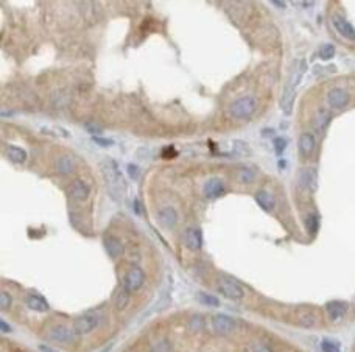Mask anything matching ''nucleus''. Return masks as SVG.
I'll return each instance as SVG.
<instances>
[{
	"instance_id": "obj_1",
	"label": "nucleus",
	"mask_w": 355,
	"mask_h": 352,
	"mask_svg": "<svg viewBox=\"0 0 355 352\" xmlns=\"http://www.w3.org/2000/svg\"><path fill=\"white\" fill-rule=\"evenodd\" d=\"M100 170L105 178V183L108 186V190L111 197L116 201H123L125 195H126V183L123 180V176L119 170V165L116 164V161L112 159H103L100 162Z\"/></svg>"
},
{
	"instance_id": "obj_2",
	"label": "nucleus",
	"mask_w": 355,
	"mask_h": 352,
	"mask_svg": "<svg viewBox=\"0 0 355 352\" xmlns=\"http://www.w3.org/2000/svg\"><path fill=\"white\" fill-rule=\"evenodd\" d=\"M305 72V61H299L298 66L295 69V72L290 76V81L284 91V95H282V100H281V106H282V111L285 114H290L292 113V108H293V100H295V92H296V87L301 81V78Z\"/></svg>"
},
{
	"instance_id": "obj_3",
	"label": "nucleus",
	"mask_w": 355,
	"mask_h": 352,
	"mask_svg": "<svg viewBox=\"0 0 355 352\" xmlns=\"http://www.w3.org/2000/svg\"><path fill=\"white\" fill-rule=\"evenodd\" d=\"M255 108H257L255 99L251 97V95H246V97H241L231 105L229 113L234 119H248L254 114Z\"/></svg>"
},
{
	"instance_id": "obj_4",
	"label": "nucleus",
	"mask_w": 355,
	"mask_h": 352,
	"mask_svg": "<svg viewBox=\"0 0 355 352\" xmlns=\"http://www.w3.org/2000/svg\"><path fill=\"white\" fill-rule=\"evenodd\" d=\"M100 323V318L97 313L94 312H87L81 316L75 318L73 321V329L78 335H86V333H91L94 329H97Z\"/></svg>"
},
{
	"instance_id": "obj_5",
	"label": "nucleus",
	"mask_w": 355,
	"mask_h": 352,
	"mask_svg": "<svg viewBox=\"0 0 355 352\" xmlns=\"http://www.w3.org/2000/svg\"><path fill=\"white\" fill-rule=\"evenodd\" d=\"M76 335L78 333L75 332L73 326L69 327L64 324H56L48 330V340L55 341V343H70L75 340Z\"/></svg>"
},
{
	"instance_id": "obj_6",
	"label": "nucleus",
	"mask_w": 355,
	"mask_h": 352,
	"mask_svg": "<svg viewBox=\"0 0 355 352\" xmlns=\"http://www.w3.org/2000/svg\"><path fill=\"white\" fill-rule=\"evenodd\" d=\"M145 282V273L140 267H133L128 273L125 275L123 279V287L128 292H137Z\"/></svg>"
},
{
	"instance_id": "obj_7",
	"label": "nucleus",
	"mask_w": 355,
	"mask_h": 352,
	"mask_svg": "<svg viewBox=\"0 0 355 352\" xmlns=\"http://www.w3.org/2000/svg\"><path fill=\"white\" fill-rule=\"evenodd\" d=\"M218 287H220V292L229 299H241L245 296L243 289H241L235 281H232L229 278H221L218 282Z\"/></svg>"
},
{
	"instance_id": "obj_8",
	"label": "nucleus",
	"mask_w": 355,
	"mask_h": 352,
	"mask_svg": "<svg viewBox=\"0 0 355 352\" xmlns=\"http://www.w3.org/2000/svg\"><path fill=\"white\" fill-rule=\"evenodd\" d=\"M212 329L218 335H228L235 329V321L228 315L218 313L212 316Z\"/></svg>"
},
{
	"instance_id": "obj_9",
	"label": "nucleus",
	"mask_w": 355,
	"mask_h": 352,
	"mask_svg": "<svg viewBox=\"0 0 355 352\" xmlns=\"http://www.w3.org/2000/svg\"><path fill=\"white\" fill-rule=\"evenodd\" d=\"M327 103L332 109H343L349 103V94L341 87H333L327 94Z\"/></svg>"
},
{
	"instance_id": "obj_10",
	"label": "nucleus",
	"mask_w": 355,
	"mask_h": 352,
	"mask_svg": "<svg viewBox=\"0 0 355 352\" xmlns=\"http://www.w3.org/2000/svg\"><path fill=\"white\" fill-rule=\"evenodd\" d=\"M332 22H333L335 30H336L338 33H340L343 38H346V39H349V41H355V28H353L346 19H343L341 16H333Z\"/></svg>"
},
{
	"instance_id": "obj_11",
	"label": "nucleus",
	"mask_w": 355,
	"mask_h": 352,
	"mask_svg": "<svg viewBox=\"0 0 355 352\" xmlns=\"http://www.w3.org/2000/svg\"><path fill=\"white\" fill-rule=\"evenodd\" d=\"M316 171L313 168H304L299 171V176H298V181H299V186L305 190H310L313 192L316 189Z\"/></svg>"
},
{
	"instance_id": "obj_12",
	"label": "nucleus",
	"mask_w": 355,
	"mask_h": 352,
	"mask_svg": "<svg viewBox=\"0 0 355 352\" xmlns=\"http://www.w3.org/2000/svg\"><path fill=\"white\" fill-rule=\"evenodd\" d=\"M203 245V235L198 228H189L186 231V246L190 251H200Z\"/></svg>"
},
{
	"instance_id": "obj_13",
	"label": "nucleus",
	"mask_w": 355,
	"mask_h": 352,
	"mask_svg": "<svg viewBox=\"0 0 355 352\" xmlns=\"http://www.w3.org/2000/svg\"><path fill=\"white\" fill-rule=\"evenodd\" d=\"M105 248H106V252L111 255L112 259L120 257V255L123 254V251H125L123 243L114 235H106L105 237Z\"/></svg>"
},
{
	"instance_id": "obj_14",
	"label": "nucleus",
	"mask_w": 355,
	"mask_h": 352,
	"mask_svg": "<svg viewBox=\"0 0 355 352\" xmlns=\"http://www.w3.org/2000/svg\"><path fill=\"white\" fill-rule=\"evenodd\" d=\"M326 310H327L332 321H338V319H341L346 315L347 304L343 301H330V302H327Z\"/></svg>"
},
{
	"instance_id": "obj_15",
	"label": "nucleus",
	"mask_w": 355,
	"mask_h": 352,
	"mask_svg": "<svg viewBox=\"0 0 355 352\" xmlns=\"http://www.w3.org/2000/svg\"><path fill=\"white\" fill-rule=\"evenodd\" d=\"M157 217H159L160 225H162L164 228H167V229H173L176 226V223H178V214L170 206L164 207V209H160Z\"/></svg>"
},
{
	"instance_id": "obj_16",
	"label": "nucleus",
	"mask_w": 355,
	"mask_h": 352,
	"mask_svg": "<svg viewBox=\"0 0 355 352\" xmlns=\"http://www.w3.org/2000/svg\"><path fill=\"white\" fill-rule=\"evenodd\" d=\"M224 192V183L220 178H211L204 184V195L207 198H218Z\"/></svg>"
},
{
	"instance_id": "obj_17",
	"label": "nucleus",
	"mask_w": 355,
	"mask_h": 352,
	"mask_svg": "<svg viewBox=\"0 0 355 352\" xmlns=\"http://www.w3.org/2000/svg\"><path fill=\"white\" fill-rule=\"evenodd\" d=\"M298 145H299V151H301V154L302 156H310L312 153H313V150H315V137H313V134H310V133H302L301 136H299V142H298Z\"/></svg>"
},
{
	"instance_id": "obj_18",
	"label": "nucleus",
	"mask_w": 355,
	"mask_h": 352,
	"mask_svg": "<svg viewBox=\"0 0 355 352\" xmlns=\"http://www.w3.org/2000/svg\"><path fill=\"white\" fill-rule=\"evenodd\" d=\"M69 195H70L73 200H76V201H83V200H86V198L89 197V187H87L83 181L76 180V181H73L72 186L69 187Z\"/></svg>"
},
{
	"instance_id": "obj_19",
	"label": "nucleus",
	"mask_w": 355,
	"mask_h": 352,
	"mask_svg": "<svg viewBox=\"0 0 355 352\" xmlns=\"http://www.w3.org/2000/svg\"><path fill=\"white\" fill-rule=\"evenodd\" d=\"M329 122H330L329 111L324 109V108H319V109L316 111L315 117H313V126H315V130L322 134V133L326 131V128H327Z\"/></svg>"
},
{
	"instance_id": "obj_20",
	"label": "nucleus",
	"mask_w": 355,
	"mask_h": 352,
	"mask_svg": "<svg viewBox=\"0 0 355 352\" xmlns=\"http://www.w3.org/2000/svg\"><path fill=\"white\" fill-rule=\"evenodd\" d=\"M255 201L267 212H271L274 209V206H276V200H274V197L270 194V192H267V190H259V192H257V194H255Z\"/></svg>"
},
{
	"instance_id": "obj_21",
	"label": "nucleus",
	"mask_w": 355,
	"mask_h": 352,
	"mask_svg": "<svg viewBox=\"0 0 355 352\" xmlns=\"http://www.w3.org/2000/svg\"><path fill=\"white\" fill-rule=\"evenodd\" d=\"M25 304L28 309L35 310V312H47L48 310V302L39 295H28L25 298Z\"/></svg>"
},
{
	"instance_id": "obj_22",
	"label": "nucleus",
	"mask_w": 355,
	"mask_h": 352,
	"mask_svg": "<svg viewBox=\"0 0 355 352\" xmlns=\"http://www.w3.org/2000/svg\"><path fill=\"white\" fill-rule=\"evenodd\" d=\"M55 170L59 174H69L75 170V161L70 156H61L55 162Z\"/></svg>"
},
{
	"instance_id": "obj_23",
	"label": "nucleus",
	"mask_w": 355,
	"mask_h": 352,
	"mask_svg": "<svg viewBox=\"0 0 355 352\" xmlns=\"http://www.w3.org/2000/svg\"><path fill=\"white\" fill-rule=\"evenodd\" d=\"M5 154H7V157L10 159V161H13L16 164H22V162H25V159H27V151L19 148V147H14V145H8L7 150H5Z\"/></svg>"
},
{
	"instance_id": "obj_24",
	"label": "nucleus",
	"mask_w": 355,
	"mask_h": 352,
	"mask_svg": "<svg viewBox=\"0 0 355 352\" xmlns=\"http://www.w3.org/2000/svg\"><path fill=\"white\" fill-rule=\"evenodd\" d=\"M130 293H131V292H128L125 287H122V289L117 292L116 299H114V304H116V309H117L119 312H120V310H125L128 304H130Z\"/></svg>"
},
{
	"instance_id": "obj_25",
	"label": "nucleus",
	"mask_w": 355,
	"mask_h": 352,
	"mask_svg": "<svg viewBox=\"0 0 355 352\" xmlns=\"http://www.w3.org/2000/svg\"><path fill=\"white\" fill-rule=\"evenodd\" d=\"M237 180L243 184H251L255 180V171L251 168H240L237 173Z\"/></svg>"
},
{
	"instance_id": "obj_26",
	"label": "nucleus",
	"mask_w": 355,
	"mask_h": 352,
	"mask_svg": "<svg viewBox=\"0 0 355 352\" xmlns=\"http://www.w3.org/2000/svg\"><path fill=\"white\" fill-rule=\"evenodd\" d=\"M335 56V47L332 44H324L319 49V58L324 59V61H329Z\"/></svg>"
},
{
	"instance_id": "obj_27",
	"label": "nucleus",
	"mask_w": 355,
	"mask_h": 352,
	"mask_svg": "<svg viewBox=\"0 0 355 352\" xmlns=\"http://www.w3.org/2000/svg\"><path fill=\"white\" fill-rule=\"evenodd\" d=\"M305 225H307V229L310 234H315L318 231V226H319V221H318V215L315 214H310L307 217V220H305Z\"/></svg>"
},
{
	"instance_id": "obj_28",
	"label": "nucleus",
	"mask_w": 355,
	"mask_h": 352,
	"mask_svg": "<svg viewBox=\"0 0 355 352\" xmlns=\"http://www.w3.org/2000/svg\"><path fill=\"white\" fill-rule=\"evenodd\" d=\"M321 349H322V352H341L338 343H335L332 340H322Z\"/></svg>"
},
{
	"instance_id": "obj_29",
	"label": "nucleus",
	"mask_w": 355,
	"mask_h": 352,
	"mask_svg": "<svg viewBox=\"0 0 355 352\" xmlns=\"http://www.w3.org/2000/svg\"><path fill=\"white\" fill-rule=\"evenodd\" d=\"M200 301H201L203 304H206V306H214V307L220 306L218 298H215V296H212V295H207V293H200Z\"/></svg>"
},
{
	"instance_id": "obj_30",
	"label": "nucleus",
	"mask_w": 355,
	"mask_h": 352,
	"mask_svg": "<svg viewBox=\"0 0 355 352\" xmlns=\"http://www.w3.org/2000/svg\"><path fill=\"white\" fill-rule=\"evenodd\" d=\"M11 302H13V299H11L10 293H7V292L0 293V309H2V310L10 309L11 307Z\"/></svg>"
},
{
	"instance_id": "obj_31",
	"label": "nucleus",
	"mask_w": 355,
	"mask_h": 352,
	"mask_svg": "<svg viewBox=\"0 0 355 352\" xmlns=\"http://www.w3.org/2000/svg\"><path fill=\"white\" fill-rule=\"evenodd\" d=\"M287 147V140L284 137H278V139H274V150H276L278 154H282L284 150Z\"/></svg>"
},
{
	"instance_id": "obj_32",
	"label": "nucleus",
	"mask_w": 355,
	"mask_h": 352,
	"mask_svg": "<svg viewBox=\"0 0 355 352\" xmlns=\"http://www.w3.org/2000/svg\"><path fill=\"white\" fill-rule=\"evenodd\" d=\"M299 323L302 326H305V327H310V326L315 324V316H312V315H301L299 316Z\"/></svg>"
},
{
	"instance_id": "obj_33",
	"label": "nucleus",
	"mask_w": 355,
	"mask_h": 352,
	"mask_svg": "<svg viewBox=\"0 0 355 352\" xmlns=\"http://www.w3.org/2000/svg\"><path fill=\"white\" fill-rule=\"evenodd\" d=\"M251 352H271V349L263 343H254L251 346Z\"/></svg>"
},
{
	"instance_id": "obj_34",
	"label": "nucleus",
	"mask_w": 355,
	"mask_h": 352,
	"mask_svg": "<svg viewBox=\"0 0 355 352\" xmlns=\"http://www.w3.org/2000/svg\"><path fill=\"white\" fill-rule=\"evenodd\" d=\"M94 142L97 143V145H100V147H111L112 145V140L111 139H103L100 136H95Z\"/></svg>"
},
{
	"instance_id": "obj_35",
	"label": "nucleus",
	"mask_w": 355,
	"mask_h": 352,
	"mask_svg": "<svg viewBox=\"0 0 355 352\" xmlns=\"http://www.w3.org/2000/svg\"><path fill=\"white\" fill-rule=\"evenodd\" d=\"M190 327H192L193 330L201 329V316H198V315L193 316V318H192V321H190Z\"/></svg>"
},
{
	"instance_id": "obj_36",
	"label": "nucleus",
	"mask_w": 355,
	"mask_h": 352,
	"mask_svg": "<svg viewBox=\"0 0 355 352\" xmlns=\"http://www.w3.org/2000/svg\"><path fill=\"white\" fill-rule=\"evenodd\" d=\"M170 350V346H168V343L167 341H162V343H159L151 352H168Z\"/></svg>"
},
{
	"instance_id": "obj_37",
	"label": "nucleus",
	"mask_w": 355,
	"mask_h": 352,
	"mask_svg": "<svg viewBox=\"0 0 355 352\" xmlns=\"http://www.w3.org/2000/svg\"><path fill=\"white\" fill-rule=\"evenodd\" d=\"M128 171H130V176H131L133 180H137V178H139V168H137L136 165L130 164V165H128Z\"/></svg>"
},
{
	"instance_id": "obj_38",
	"label": "nucleus",
	"mask_w": 355,
	"mask_h": 352,
	"mask_svg": "<svg viewBox=\"0 0 355 352\" xmlns=\"http://www.w3.org/2000/svg\"><path fill=\"white\" fill-rule=\"evenodd\" d=\"M0 329H2V332H5V333H7V332H10V330H11V326H8V324L4 321V319H0Z\"/></svg>"
},
{
	"instance_id": "obj_39",
	"label": "nucleus",
	"mask_w": 355,
	"mask_h": 352,
	"mask_svg": "<svg viewBox=\"0 0 355 352\" xmlns=\"http://www.w3.org/2000/svg\"><path fill=\"white\" fill-rule=\"evenodd\" d=\"M41 350H44V352H55V350H52L50 347H47V346H41Z\"/></svg>"
}]
</instances>
